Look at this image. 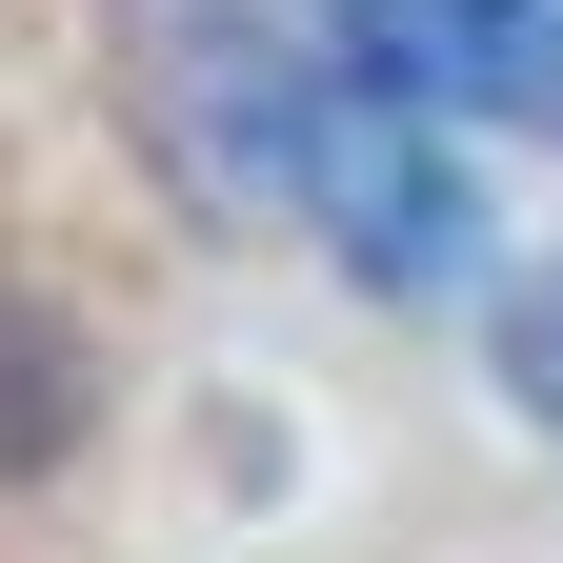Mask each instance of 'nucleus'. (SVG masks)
<instances>
[{"mask_svg": "<svg viewBox=\"0 0 563 563\" xmlns=\"http://www.w3.org/2000/svg\"><path fill=\"white\" fill-rule=\"evenodd\" d=\"M282 201H302L363 282H402V302L483 262V201H463V162H443V101L363 81V60H302V101H282Z\"/></svg>", "mask_w": 563, "mask_h": 563, "instance_id": "1", "label": "nucleus"}, {"mask_svg": "<svg viewBox=\"0 0 563 563\" xmlns=\"http://www.w3.org/2000/svg\"><path fill=\"white\" fill-rule=\"evenodd\" d=\"M463 101H483V121H523V141H563V0H483Z\"/></svg>", "mask_w": 563, "mask_h": 563, "instance_id": "2", "label": "nucleus"}, {"mask_svg": "<svg viewBox=\"0 0 563 563\" xmlns=\"http://www.w3.org/2000/svg\"><path fill=\"white\" fill-rule=\"evenodd\" d=\"M483 363H504V402H523L543 443H563V262H523V282H504V322H483Z\"/></svg>", "mask_w": 563, "mask_h": 563, "instance_id": "3", "label": "nucleus"}]
</instances>
